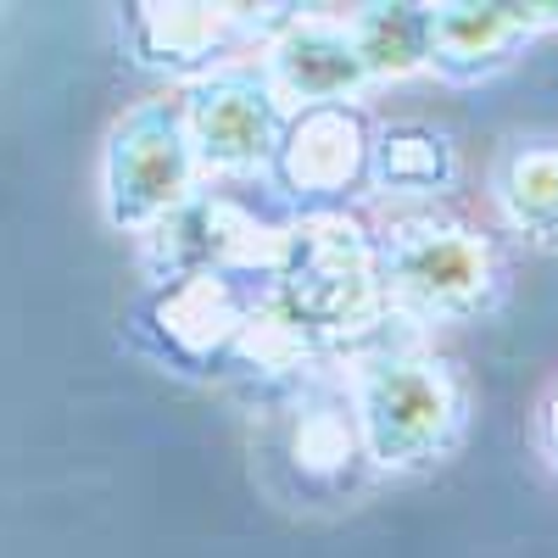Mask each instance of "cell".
I'll return each mask as SVG.
<instances>
[{
    "label": "cell",
    "instance_id": "obj_1",
    "mask_svg": "<svg viewBox=\"0 0 558 558\" xmlns=\"http://www.w3.org/2000/svg\"><path fill=\"white\" fill-rule=\"evenodd\" d=\"M363 425L368 441L386 463H413L430 447H441L447 425H452V397L447 380L430 363H391L368 380L363 397Z\"/></svg>",
    "mask_w": 558,
    "mask_h": 558
},
{
    "label": "cell",
    "instance_id": "obj_2",
    "mask_svg": "<svg viewBox=\"0 0 558 558\" xmlns=\"http://www.w3.org/2000/svg\"><path fill=\"white\" fill-rule=\"evenodd\" d=\"M397 291L430 313H458L486 291V252L463 229H418L397 246L391 263Z\"/></svg>",
    "mask_w": 558,
    "mask_h": 558
},
{
    "label": "cell",
    "instance_id": "obj_3",
    "mask_svg": "<svg viewBox=\"0 0 558 558\" xmlns=\"http://www.w3.org/2000/svg\"><path fill=\"white\" fill-rule=\"evenodd\" d=\"M184 179H191V151L173 123L162 118H140L123 140H118V213L146 218L157 207H168Z\"/></svg>",
    "mask_w": 558,
    "mask_h": 558
},
{
    "label": "cell",
    "instance_id": "obj_4",
    "mask_svg": "<svg viewBox=\"0 0 558 558\" xmlns=\"http://www.w3.org/2000/svg\"><path fill=\"white\" fill-rule=\"evenodd\" d=\"M196 140L223 168L257 162L274 140V107L257 84H218L196 101Z\"/></svg>",
    "mask_w": 558,
    "mask_h": 558
},
{
    "label": "cell",
    "instance_id": "obj_5",
    "mask_svg": "<svg viewBox=\"0 0 558 558\" xmlns=\"http://www.w3.org/2000/svg\"><path fill=\"white\" fill-rule=\"evenodd\" d=\"M525 23L531 17L520 7H441L430 12V57L441 68L470 73L481 62H497Z\"/></svg>",
    "mask_w": 558,
    "mask_h": 558
},
{
    "label": "cell",
    "instance_id": "obj_6",
    "mask_svg": "<svg viewBox=\"0 0 558 558\" xmlns=\"http://www.w3.org/2000/svg\"><path fill=\"white\" fill-rule=\"evenodd\" d=\"M279 73L291 78V89L302 101H336L363 78V57L347 34H330V28H307L286 45L279 57Z\"/></svg>",
    "mask_w": 558,
    "mask_h": 558
},
{
    "label": "cell",
    "instance_id": "obj_7",
    "mask_svg": "<svg viewBox=\"0 0 558 558\" xmlns=\"http://www.w3.org/2000/svg\"><path fill=\"white\" fill-rule=\"evenodd\" d=\"M497 196L520 229L536 241H558V151L553 146H525L502 162Z\"/></svg>",
    "mask_w": 558,
    "mask_h": 558
},
{
    "label": "cell",
    "instance_id": "obj_8",
    "mask_svg": "<svg viewBox=\"0 0 558 558\" xmlns=\"http://www.w3.org/2000/svg\"><path fill=\"white\" fill-rule=\"evenodd\" d=\"M357 57L363 73H408L430 57V12L418 7H380L357 28Z\"/></svg>",
    "mask_w": 558,
    "mask_h": 558
},
{
    "label": "cell",
    "instance_id": "obj_9",
    "mask_svg": "<svg viewBox=\"0 0 558 558\" xmlns=\"http://www.w3.org/2000/svg\"><path fill=\"white\" fill-rule=\"evenodd\" d=\"M447 173V157H441V140H425V151H408V134L386 140V179L391 184H408V191H425Z\"/></svg>",
    "mask_w": 558,
    "mask_h": 558
},
{
    "label": "cell",
    "instance_id": "obj_10",
    "mask_svg": "<svg viewBox=\"0 0 558 558\" xmlns=\"http://www.w3.org/2000/svg\"><path fill=\"white\" fill-rule=\"evenodd\" d=\"M547 441H553V458H558V397H553V413H547Z\"/></svg>",
    "mask_w": 558,
    "mask_h": 558
}]
</instances>
